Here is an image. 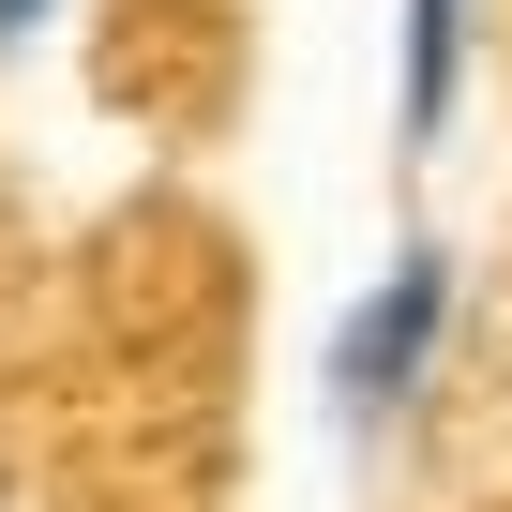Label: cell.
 <instances>
[{"label": "cell", "instance_id": "3957f363", "mask_svg": "<svg viewBox=\"0 0 512 512\" xmlns=\"http://www.w3.org/2000/svg\"><path fill=\"white\" fill-rule=\"evenodd\" d=\"M61 16H76V0H0V76H16V61H31V46L61 31Z\"/></svg>", "mask_w": 512, "mask_h": 512}, {"label": "cell", "instance_id": "7a4b0ae2", "mask_svg": "<svg viewBox=\"0 0 512 512\" xmlns=\"http://www.w3.org/2000/svg\"><path fill=\"white\" fill-rule=\"evenodd\" d=\"M467 61H482V0H392V151H407V166L452 151Z\"/></svg>", "mask_w": 512, "mask_h": 512}, {"label": "cell", "instance_id": "6da1fadb", "mask_svg": "<svg viewBox=\"0 0 512 512\" xmlns=\"http://www.w3.org/2000/svg\"><path fill=\"white\" fill-rule=\"evenodd\" d=\"M452 347H467V256L407 226L377 272L347 287L332 347H317V422H332V452H347V467L407 452V437L437 422V377H452Z\"/></svg>", "mask_w": 512, "mask_h": 512}]
</instances>
